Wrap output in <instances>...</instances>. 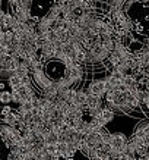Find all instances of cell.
<instances>
[{"label":"cell","mask_w":149,"mask_h":160,"mask_svg":"<svg viewBox=\"0 0 149 160\" xmlns=\"http://www.w3.org/2000/svg\"><path fill=\"white\" fill-rule=\"evenodd\" d=\"M88 94H94V96H98V97H104L107 92V82H105V78L104 79H94L89 87L86 90Z\"/></svg>","instance_id":"6da1fadb"},{"label":"cell","mask_w":149,"mask_h":160,"mask_svg":"<svg viewBox=\"0 0 149 160\" xmlns=\"http://www.w3.org/2000/svg\"><path fill=\"white\" fill-rule=\"evenodd\" d=\"M127 140H129V138L126 135H123L121 132H117V134H113V135H111L110 144H111V147H113V150L121 151L124 148L126 144H127Z\"/></svg>","instance_id":"7a4b0ae2"},{"label":"cell","mask_w":149,"mask_h":160,"mask_svg":"<svg viewBox=\"0 0 149 160\" xmlns=\"http://www.w3.org/2000/svg\"><path fill=\"white\" fill-rule=\"evenodd\" d=\"M85 106L91 110H100V109H102V98L98 96H94V94H88Z\"/></svg>","instance_id":"3957f363"},{"label":"cell","mask_w":149,"mask_h":160,"mask_svg":"<svg viewBox=\"0 0 149 160\" xmlns=\"http://www.w3.org/2000/svg\"><path fill=\"white\" fill-rule=\"evenodd\" d=\"M86 97H88L86 91L77 90L76 96H75V98H73V104H76V106H85V104H86Z\"/></svg>","instance_id":"277c9868"},{"label":"cell","mask_w":149,"mask_h":160,"mask_svg":"<svg viewBox=\"0 0 149 160\" xmlns=\"http://www.w3.org/2000/svg\"><path fill=\"white\" fill-rule=\"evenodd\" d=\"M100 116L104 119V121L108 123V122H111L113 119H114V116H115V112L114 110H111L110 107H102L101 109V112H100Z\"/></svg>","instance_id":"5b68a950"},{"label":"cell","mask_w":149,"mask_h":160,"mask_svg":"<svg viewBox=\"0 0 149 160\" xmlns=\"http://www.w3.org/2000/svg\"><path fill=\"white\" fill-rule=\"evenodd\" d=\"M3 122L5 123H7V125H12V126H16V123H18V115H16V112H10L9 115H6V116H3Z\"/></svg>","instance_id":"8992f818"},{"label":"cell","mask_w":149,"mask_h":160,"mask_svg":"<svg viewBox=\"0 0 149 160\" xmlns=\"http://www.w3.org/2000/svg\"><path fill=\"white\" fill-rule=\"evenodd\" d=\"M7 81H9V85L12 90H15V88H18L19 85H22V78H21L19 75H16V73H13Z\"/></svg>","instance_id":"52a82bcc"},{"label":"cell","mask_w":149,"mask_h":160,"mask_svg":"<svg viewBox=\"0 0 149 160\" xmlns=\"http://www.w3.org/2000/svg\"><path fill=\"white\" fill-rule=\"evenodd\" d=\"M58 142V132L51 131L45 135V144H57Z\"/></svg>","instance_id":"ba28073f"},{"label":"cell","mask_w":149,"mask_h":160,"mask_svg":"<svg viewBox=\"0 0 149 160\" xmlns=\"http://www.w3.org/2000/svg\"><path fill=\"white\" fill-rule=\"evenodd\" d=\"M0 102L3 103V104H9L12 102V91H3L0 94Z\"/></svg>","instance_id":"9c48e42d"},{"label":"cell","mask_w":149,"mask_h":160,"mask_svg":"<svg viewBox=\"0 0 149 160\" xmlns=\"http://www.w3.org/2000/svg\"><path fill=\"white\" fill-rule=\"evenodd\" d=\"M45 151L47 153H51V154H57V151H58V148H57V144H45Z\"/></svg>","instance_id":"30bf717a"},{"label":"cell","mask_w":149,"mask_h":160,"mask_svg":"<svg viewBox=\"0 0 149 160\" xmlns=\"http://www.w3.org/2000/svg\"><path fill=\"white\" fill-rule=\"evenodd\" d=\"M40 160H60V156L58 154H51V153H45V154L41 156Z\"/></svg>","instance_id":"8fae6325"},{"label":"cell","mask_w":149,"mask_h":160,"mask_svg":"<svg viewBox=\"0 0 149 160\" xmlns=\"http://www.w3.org/2000/svg\"><path fill=\"white\" fill-rule=\"evenodd\" d=\"M10 112H13V109H12L9 104H5V106H3V109L0 110V113H2V116H6V115H9Z\"/></svg>","instance_id":"7c38bea8"},{"label":"cell","mask_w":149,"mask_h":160,"mask_svg":"<svg viewBox=\"0 0 149 160\" xmlns=\"http://www.w3.org/2000/svg\"><path fill=\"white\" fill-rule=\"evenodd\" d=\"M64 160H75V159H73V157H66Z\"/></svg>","instance_id":"4fadbf2b"}]
</instances>
